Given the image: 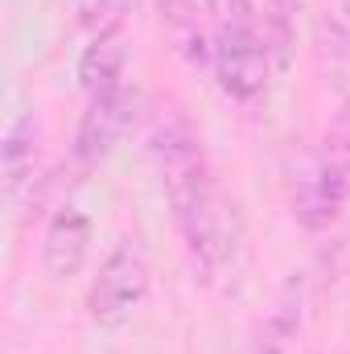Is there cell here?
<instances>
[{"mask_svg": "<svg viewBox=\"0 0 350 354\" xmlns=\"http://www.w3.org/2000/svg\"><path fill=\"white\" fill-rule=\"evenodd\" d=\"M309 0H268V8H264V33H268V46H272V58L276 62H288L293 21H297V12Z\"/></svg>", "mask_w": 350, "mask_h": 354, "instance_id": "10", "label": "cell"}, {"mask_svg": "<svg viewBox=\"0 0 350 354\" xmlns=\"http://www.w3.org/2000/svg\"><path fill=\"white\" fill-rule=\"evenodd\" d=\"M350 202V103L334 115L322 149L293 185V218L305 231H326Z\"/></svg>", "mask_w": 350, "mask_h": 354, "instance_id": "2", "label": "cell"}, {"mask_svg": "<svg viewBox=\"0 0 350 354\" xmlns=\"http://www.w3.org/2000/svg\"><path fill=\"white\" fill-rule=\"evenodd\" d=\"M132 115H136V91H128V83L103 91V95H91L87 111L79 115V128H75V145H71L75 161L83 169L107 161L111 149L120 145V136L128 132Z\"/></svg>", "mask_w": 350, "mask_h": 354, "instance_id": "4", "label": "cell"}, {"mask_svg": "<svg viewBox=\"0 0 350 354\" xmlns=\"http://www.w3.org/2000/svg\"><path fill=\"white\" fill-rule=\"evenodd\" d=\"M128 4H132V0H75V21L87 29L91 37H95V33L120 29V21H124Z\"/></svg>", "mask_w": 350, "mask_h": 354, "instance_id": "11", "label": "cell"}, {"mask_svg": "<svg viewBox=\"0 0 350 354\" xmlns=\"http://www.w3.org/2000/svg\"><path fill=\"white\" fill-rule=\"evenodd\" d=\"M210 25V75L219 91L235 103H252L264 95L272 75V46L264 33V17L252 0H202Z\"/></svg>", "mask_w": 350, "mask_h": 354, "instance_id": "1", "label": "cell"}, {"mask_svg": "<svg viewBox=\"0 0 350 354\" xmlns=\"http://www.w3.org/2000/svg\"><path fill=\"white\" fill-rule=\"evenodd\" d=\"M153 288V268L140 248V239H120L103 264L95 272L87 288V313L99 330H120L124 322H132V313L145 305Z\"/></svg>", "mask_w": 350, "mask_h": 354, "instance_id": "3", "label": "cell"}, {"mask_svg": "<svg viewBox=\"0 0 350 354\" xmlns=\"http://www.w3.org/2000/svg\"><path fill=\"white\" fill-rule=\"evenodd\" d=\"M91 227L87 210L79 206H58L42 231V268L54 284H66L75 280L83 268H87V256H91Z\"/></svg>", "mask_w": 350, "mask_h": 354, "instance_id": "5", "label": "cell"}, {"mask_svg": "<svg viewBox=\"0 0 350 354\" xmlns=\"http://www.w3.org/2000/svg\"><path fill=\"white\" fill-rule=\"evenodd\" d=\"M157 12H161V29H165L169 46L185 58V66L210 71V25H206V8H198V0H157Z\"/></svg>", "mask_w": 350, "mask_h": 354, "instance_id": "8", "label": "cell"}, {"mask_svg": "<svg viewBox=\"0 0 350 354\" xmlns=\"http://www.w3.org/2000/svg\"><path fill=\"white\" fill-rule=\"evenodd\" d=\"M124 66H128V50H124L120 29L95 33L79 54V87L87 91V99L111 87H124Z\"/></svg>", "mask_w": 350, "mask_h": 354, "instance_id": "9", "label": "cell"}, {"mask_svg": "<svg viewBox=\"0 0 350 354\" xmlns=\"http://www.w3.org/2000/svg\"><path fill=\"white\" fill-rule=\"evenodd\" d=\"M37 165H42V124L33 111H17L0 136V177H4L0 185H4L8 202H17L25 189H33Z\"/></svg>", "mask_w": 350, "mask_h": 354, "instance_id": "6", "label": "cell"}, {"mask_svg": "<svg viewBox=\"0 0 350 354\" xmlns=\"http://www.w3.org/2000/svg\"><path fill=\"white\" fill-rule=\"evenodd\" d=\"M334 37H338V50L350 58V0H338V17H334Z\"/></svg>", "mask_w": 350, "mask_h": 354, "instance_id": "12", "label": "cell"}, {"mask_svg": "<svg viewBox=\"0 0 350 354\" xmlns=\"http://www.w3.org/2000/svg\"><path fill=\"white\" fill-rule=\"evenodd\" d=\"M301 334H305V280L288 276L256 326L252 354H297Z\"/></svg>", "mask_w": 350, "mask_h": 354, "instance_id": "7", "label": "cell"}]
</instances>
